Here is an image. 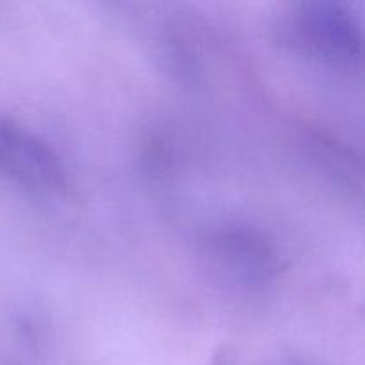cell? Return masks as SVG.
Listing matches in <instances>:
<instances>
[{"label": "cell", "mask_w": 365, "mask_h": 365, "mask_svg": "<svg viewBox=\"0 0 365 365\" xmlns=\"http://www.w3.org/2000/svg\"><path fill=\"white\" fill-rule=\"evenodd\" d=\"M277 34L292 52L334 66H353L362 57L360 21L342 4L294 6L280 18Z\"/></svg>", "instance_id": "cell-1"}, {"label": "cell", "mask_w": 365, "mask_h": 365, "mask_svg": "<svg viewBox=\"0 0 365 365\" xmlns=\"http://www.w3.org/2000/svg\"><path fill=\"white\" fill-rule=\"evenodd\" d=\"M0 177L34 195H56L66 185L64 166L45 141L0 113Z\"/></svg>", "instance_id": "cell-2"}]
</instances>
